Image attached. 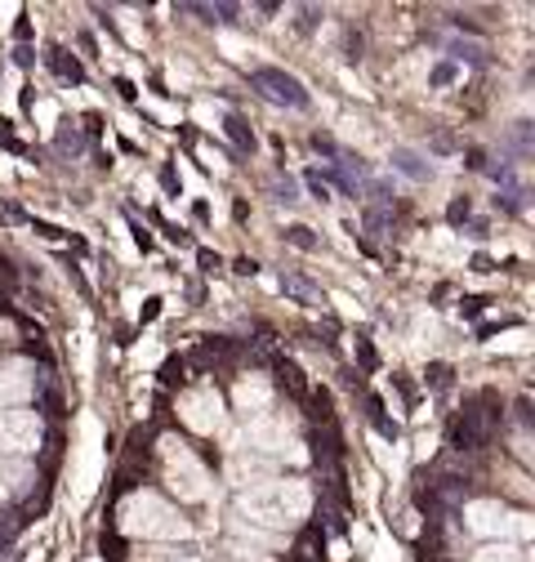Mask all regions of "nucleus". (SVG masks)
I'll list each match as a JSON object with an SVG mask.
<instances>
[{
	"label": "nucleus",
	"mask_w": 535,
	"mask_h": 562,
	"mask_svg": "<svg viewBox=\"0 0 535 562\" xmlns=\"http://www.w3.org/2000/svg\"><path fill=\"white\" fill-rule=\"evenodd\" d=\"M237 509L250 518V527H268V531H291L308 518L312 509V491L299 477H263L254 486H246L237 496Z\"/></svg>",
	"instance_id": "1"
},
{
	"label": "nucleus",
	"mask_w": 535,
	"mask_h": 562,
	"mask_svg": "<svg viewBox=\"0 0 535 562\" xmlns=\"http://www.w3.org/2000/svg\"><path fill=\"white\" fill-rule=\"evenodd\" d=\"M121 531L134 540H179L192 527L161 496H152V491H134V496L121 505Z\"/></svg>",
	"instance_id": "2"
},
{
	"label": "nucleus",
	"mask_w": 535,
	"mask_h": 562,
	"mask_svg": "<svg viewBox=\"0 0 535 562\" xmlns=\"http://www.w3.org/2000/svg\"><path fill=\"white\" fill-rule=\"evenodd\" d=\"M161 456H166V482H170V491H174L179 501H187V505L210 501V473H206V464H201L187 451V442L166 438L161 442Z\"/></svg>",
	"instance_id": "3"
},
{
	"label": "nucleus",
	"mask_w": 535,
	"mask_h": 562,
	"mask_svg": "<svg viewBox=\"0 0 535 562\" xmlns=\"http://www.w3.org/2000/svg\"><path fill=\"white\" fill-rule=\"evenodd\" d=\"M41 415L32 411H0V456L5 460H19V456H32L41 447Z\"/></svg>",
	"instance_id": "4"
},
{
	"label": "nucleus",
	"mask_w": 535,
	"mask_h": 562,
	"mask_svg": "<svg viewBox=\"0 0 535 562\" xmlns=\"http://www.w3.org/2000/svg\"><path fill=\"white\" fill-rule=\"evenodd\" d=\"M246 434H250V442H254V451H259V456H277V451H286V447H291V456H295V460H304L299 442L291 438V419H286V415L263 411V415H254L250 425H246Z\"/></svg>",
	"instance_id": "5"
},
{
	"label": "nucleus",
	"mask_w": 535,
	"mask_h": 562,
	"mask_svg": "<svg viewBox=\"0 0 535 562\" xmlns=\"http://www.w3.org/2000/svg\"><path fill=\"white\" fill-rule=\"evenodd\" d=\"M179 419L196 434H215L224 425V402L215 389H187L179 397Z\"/></svg>",
	"instance_id": "6"
},
{
	"label": "nucleus",
	"mask_w": 535,
	"mask_h": 562,
	"mask_svg": "<svg viewBox=\"0 0 535 562\" xmlns=\"http://www.w3.org/2000/svg\"><path fill=\"white\" fill-rule=\"evenodd\" d=\"M468 527H474L478 536H526L531 531V522L522 518V514H509L504 505H496V501H482V505H474L468 509Z\"/></svg>",
	"instance_id": "7"
},
{
	"label": "nucleus",
	"mask_w": 535,
	"mask_h": 562,
	"mask_svg": "<svg viewBox=\"0 0 535 562\" xmlns=\"http://www.w3.org/2000/svg\"><path fill=\"white\" fill-rule=\"evenodd\" d=\"M254 90L259 94H268L273 103H286V108H308V94H304V86L291 77V72H282V67H254Z\"/></svg>",
	"instance_id": "8"
},
{
	"label": "nucleus",
	"mask_w": 535,
	"mask_h": 562,
	"mask_svg": "<svg viewBox=\"0 0 535 562\" xmlns=\"http://www.w3.org/2000/svg\"><path fill=\"white\" fill-rule=\"evenodd\" d=\"M268 402H273V384H268L263 375H250V380L237 384V411H246V419L263 415Z\"/></svg>",
	"instance_id": "9"
},
{
	"label": "nucleus",
	"mask_w": 535,
	"mask_h": 562,
	"mask_svg": "<svg viewBox=\"0 0 535 562\" xmlns=\"http://www.w3.org/2000/svg\"><path fill=\"white\" fill-rule=\"evenodd\" d=\"M27 393H32V375H27L23 362L0 371V411H14V402H23Z\"/></svg>",
	"instance_id": "10"
},
{
	"label": "nucleus",
	"mask_w": 535,
	"mask_h": 562,
	"mask_svg": "<svg viewBox=\"0 0 535 562\" xmlns=\"http://www.w3.org/2000/svg\"><path fill=\"white\" fill-rule=\"evenodd\" d=\"M36 482L27 460H5L0 456V496H23V491Z\"/></svg>",
	"instance_id": "11"
},
{
	"label": "nucleus",
	"mask_w": 535,
	"mask_h": 562,
	"mask_svg": "<svg viewBox=\"0 0 535 562\" xmlns=\"http://www.w3.org/2000/svg\"><path fill=\"white\" fill-rule=\"evenodd\" d=\"M392 166L407 175V179H416V183H429V179H433V166H429L420 153H411V148H397V153H392Z\"/></svg>",
	"instance_id": "12"
},
{
	"label": "nucleus",
	"mask_w": 535,
	"mask_h": 562,
	"mask_svg": "<svg viewBox=\"0 0 535 562\" xmlns=\"http://www.w3.org/2000/svg\"><path fill=\"white\" fill-rule=\"evenodd\" d=\"M474 562H522V549H517V544H509V540H500V544L478 549V553H474Z\"/></svg>",
	"instance_id": "13"
},
{
	"label": "nucleus",
	"mask_w": 535,
	"mask_h": 562,
	"mask_svg": "<svg viewBox=\"0 0 535 562\" xmlns=\"http://www.w3.org/2000/svg\"><path fill=\"white\" fill-rule=\"evenodd\" d=\"M49 67L62 81H81V67H77V58H67V49H49Z\"/></svg>",
	"instance_id": "14"
},
{
	"label": "nucleus",
	"mask_w": 535,
	"mask_h": 562,
	"mask_svg": "<svg viewBox=\"0 0 535 562\" xmlns=\"http://www.w3.org/2000/svg\"><path fill=\"white\" fill-rule=\"evenodd\" d=\"M224 130L237 138V148H241V153H254V134L246 130V121H241V116H228V121H224Z\"/></svg>",
	"instance_id": "15"
},
{
	"label": "nucleus",
	"mask_w": 535,
	"mask_h": 562,
	"mask_svg": "<svg viewBox=\"0 0 535 562\" xmlns=\"http://www.w3.org/2000/svg\"><path fill=\"white\" fill-rule=\"evenodd\" d=\"M286 291H295L299 300H308V304H321V291L317 286H308L304 277H286Z\"/></svg>",
	"instance_id": "16"
},
{
	"label": "nucleus",
	"mask_w": 535,
	"mask_h": 562,
	"mask_svg": "<svg viewBox=\"0 0 535 562\" xmlns=\"http://www.w3.org/2000/svg\"><path fill=\"white\" fill-rule=\"evenodd\" d=\"M286 241H295L299 250H317L321 241L312 237V228H304V224H295V228H286Z\"/></svg>",
	"instance_id": "17"
},
{
	"label": "nucleus",
	"mask_w": 535,
	"mask_h": 562,
	"mask_svg": "<svg viewBox=\"0 0 535 562\" xmlns=\"http://www.w3.org/2000/svg\"><path fill=\"white\" fill-rule=\"evenodd\" d=\"M429 384L433 389H446L451 384V367H429Z\"/></svg>",
	"instance_id": "18"
},
{
	"label": "nucleus",
	"mask_w": 535,
	"mask_h": 562,
	"mask_svg": "<svg viewBox=\"0 0 535 562\" xmlns=\"http://www.w3.org/2000/svg\"><path fill=\"white\" fill-rule=\"evenodd\" d=\"M446 81H455V67L451 63H442L437 72H433V86H446Z\"/></svg>",
	"instance_id": "19"
},
{
	"label": "nucleus",
	"mask_w": 535,
	"mask_h": 562,
	"mask_svg": "<svg viewBox=\"0 0 535 562\" xmlns=\"http://www.w3.org/2000/svg\"><path fill=\"white\" fill-rule=\"evenodd\" d=\"M464 215H468V201H455V205H451V220H455V224H459V220H464Z\"/></svg>",
	"instance_id": "20"
},
{
	"label": "nucleus",
	"mask_w": 535,
	"mask_h": 562,
	"mask_svg": "<svg viewBox=\"0 0 535 562\" xmlns=\"http://www.w3.org/2000/svg\"><path fill=\"white\" fill-rule=\"evenodd\" d=\"M174 562H196V558H174Z\"/></svg>",
	"instance_id": "21"
}]
</instances>
